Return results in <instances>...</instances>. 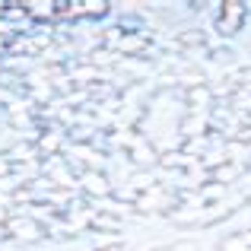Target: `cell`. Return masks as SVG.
<instances>
[{"mask_svg":"<svg viewBox=\"0 0 251 251\" xmlns=\"http://www.w3.org/2000/svg\"><path fill=\"white\" fill-rule=\"evenodd\" d=\"M220 251H251V248L245 245V239H242V232H232L229 239H223Z\"/></svg>","mask_w":251,"mask_h":251,"instance_id":"obj_9","label":"cell"},{"mask_svg":"<svg viewBox=\"0 0 251 251\" xmlns=\"http://www.w3.org/2000/svg\"><path fill=\"white\" fill-rule=\"evenodd\" d=\"M245 175L235 162H223V166H216V169H210V181L213 184H223V188H229L232 181H239V178Z\"/></svg>","mask_w":251,"mask_h":251,"instance_id":"obj_5","label":"cell"},{"mask_svg":"<svg viewBox=\"0 0 251 251\" xmlns=\"http://www.w3.org/2000/svg\"><path fill=\"white\" fill-rule=\"evenodd\" d=\"M108 13H111V3H83V19H86V23H92V25L102 23Z\"/></svg>","mask_w":251,"mask_h":251,"instance_id":"obj_8","label":"cell"},{"mask_svg":"<svg viewBox=\"0 0 251 251\" xmlns=\"http://www.w3.org/2000/svg\"><path fill=\"white\" fill-rule=\"evenodd\" d=\"M6 226V232H10V239L13 242H25V245H35V242H45L48 239V232H45V226L42 223H35L32 216H25V213H13L10 220L3 223Z\"/></svg>","mask_w":251,"mask_h":251,"instance_id":"obj_2","label":"cell"},{"mask_svg":"<svg viewBox=\"0 0 251 251\" xmlns=\"http://www.w3.org/2000/svg\"><path fill=\"white\" fill-rule=\"evenodd\" d=\"M127 159H130L134 169H153V166H159V150L153 147V140L140 137V140L127 150Z\"/></svg>","mask_w":251,"mask_h":251,"instance_id":"obj_4","label":"cell"},{"mask_svg":"<svg viewBox=\"0 0 251 251\" xmlns=\"http://www.w3.org/2000/svg\"><path fill=\"white\" fill-rule=\"evenodd\" d=\"M245 19H248V3H242V0H229V3L216 6V32H220L223 38L239 35Z\"/></svg>","mask_w":251,"mask_h":251,"instance_id":"obj_1","label":"cell"},{"mask_svg":"<svg viewBox=\"0 0 251 251\" xmlns=\"http://www.w3.org/2000/svg\"><path fill=\"white\" fill-rule=\"evenodd\" d=\"M121 216H115V213H96L92 216V226H89V232H118L121 235Z\"/></svg>","mask_w":251,"mask_h":251,"instance_id":"obj_6","label":"cell"},{"mask_svg":"<svg viewBox=\"0 0 251 251\" xmlns=\"http://www.w3.org/2000/svg\"><path fill=\"white\" fill-rule=\"evenodd\" d=\"M172 251H201V248H197L194 242H184V245H175V248H172Z\"/></svg>","mask_w":251,"mask_h":251,"instance_id":"obj_10","label":"cell"},{"mask_svg":"<svg viewBox=\"0 0 251 251\" xmlns=\"http://www.w3.org/2000/svg\"><path fill=\"white\" fill-rule=\"evenodd\" d=\"M96 251H124V245H111V248H96Z\"/></svg>","mask_w":251,"mask_h":251,"instance_id":"obj_11","label":"cell"},{"mask_svg":"<svg viewBox=\"0 0 251 251\" xmlns=\"http://www.w3.org/2000/svg\"><path fill=\"white\" fill-rule=\"evenodd\" d=\"M235 61V51L226 48V45H216V48L207 51V67L210 70H220V67H229Z\"/></svg>","mask_w":251,"mask_h":251,"instance_id":"obj_7","label":"cell"},{"mask_svg":"<svg viewBox=\"0 0 251 251\" xmlns=\"http://www.w3.org/2000/svg\"><path fill=\"white\" fill-rule=\"evenodd\" d=\"M76 188H80L83 197H108L111 191H115V184H111L108 172H86Z\"/></svg>","mask_w":251,"mask_h":251,"instance_id":"obj_3","label":"cell"},{"mask_svg":"<svg viewBox=\"0 0 251 251\" xmlns=\"http://www.w3.org/2000/svg\"><path fill=\"white\" fill-rule=\"evenodd\" d=\"M150 251H153V248H150ZM156 251H172V248H156Z\"/></svg>","mask_w":251,"mask_h":251,"instance_id":"obj_12","label":"cell"}]
</instances>
